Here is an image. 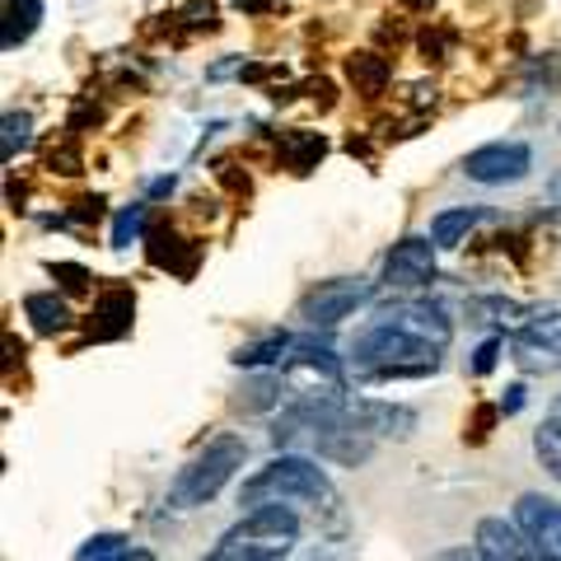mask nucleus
<instances>
[{
    "label": "nucleus",
    "mask_w": 561,
    "mask_h": 561,
    "mask_svg": "<svg viewBox=\"0 0 561 561\" xmlns=\"http://www.w3.org/2000/svg\"><path fill=\"white\" fill-rule=\"evenodd\" d=\"M351 365L360 379H416L431 375L440 365V346L412 337L408 328H398L389 319L370 323L351 346Z\"/></svg>",
    "instance_id": "nucleus-1"
},
{
    "label": "nucleus",
    "mask_w": 561,
    "mask_h": 561,
    "mask_svg": "<svg viewBox=\"0 0 561 561\" xmlns=\"http://www.w3.org/2000/svg\"><path fill=\"white\" fill-rule=\"evenodd\" d=\"M295 538H300V519L290 505H253L202 561H280L295 548Z\"/></svg>",
    "instance_id": "nucleus-2"
},
{
    "label": "nucleus",
    "mask_w": 561,
    "mask_h": 561,
    "mask_svg": "<svg viewBox=\"0 0 561 561\" xmlns=\"http://www.w3.org/2000/svg\"><path fill=\"white\" fill-rule=\"evenodd\" d=\"M280 501H300V505H313V511H328L332 501V482L328 472L313 463V459H300V454H280L267 468H257L253 478H243L239 486V505H280Z\"/></svg>",
    "instance_id": "nucleus-3"
},
{
    "label": "nucleus",
    "mask_w": 561,
    "mask_h": 561,
    "mask_svg": "<svg viewBox=\"0 0 561 561\" xmlns=\"http://www.w3.org/2000/svg\"><path fill=\"white\" fill-rule=\"evenodd\" d=\"M249 459V445H243V435H216V440H206L192 459L179 468V478L169 482V505L173 511H197V505L216 501L225 486L234 482V472L243 468Z\"/></svg>",
    "instance_id": "nucleus-4"
},
{
    "label": "nucleus",
    "mask_w": 561,
    "mask_h": 561,
    "mask_svg": "<svg viewBox=\"0 0 561 561\" xmlns=\"http://www.w3.org/2000/svg\"><path fill=\"white\" fill-rule=\"evenodd\" d=\"M529 169H534V150L524 140H486V146L463 154V173L482 187L519 183V179H529Z\"/></svg>",
    "instance_id": "nucleus-5"
},
{
    "label": "nucleus",
    "mask_w": 561,
    "mask_h": 561,
    "mask_svg": "<svg viewBox=\"0 0 561 561\" xmlns=\"http://www.w3.org/2000/svg\"><path fill=\"white\" fill-rule=\"evenodd\" d=\"M365 300H370V286H365L360 276H332V280H319V286L300 300V319L309 328H337Z\"/></svg>",
    "instance_id": "nucleus-6"
},
{
    "label": "nucleus",
    "mask_w": 561,
    "mask_h": 561,
    "mask_svg": "<svg viewBox=\"0 0 561 561\" xmlns=\"http://www.w3.org/2000/svg\"><path fill=\"white\" fill-rule=\"evenodd\" d=\"M435 280V239L408 234L383 257V286L389 290H426Z\"/></svg>",
    "instance_id": "nucleus-7"
},
{
    "label": "nucleus",
    "mask_w": 561,
    "mask_h": 561,
    "mask_svg": "<svg viewBox=\"0 0 561 561\" xmlns=\"http://www.w3.org/2000/svg\"><path fill=\"white\" fill-rule=\"evenodd\" d=\"M313 449H319V459L328 463H342V468H360V463H370V454H375V435L356 426V416H337V421H328L323 431H313Z\"/></svg>",
    "instance_id": "nucleus-8"
},
{
    "label": "nucleus",
    "mask_w": 561,
    "mask_h": 561,
    "mask_svg": "<svg viewBox=\"0 0 561 561\" xmlns=\"http://www.w3.org/2000/svg\"><path fill=\"white\" fill-rule=\"evenodd\" d=\"M472 552H478L482 561H542V552L529 542V534H524L515 519H501V515L478 519Z\"/></svg>",
    "instance_id": "nucleus-9"
},
{
    "label": "nucleus",
    "mask_w": 561,
    "mask_h": 561,
    "mask_svg": "<svg viewBox=\"0 0 561 561\" xmlns=\"http://www.w3.org/2000/svg\"><path fill=\"white\" fill-rule=\"evenodd\" d=\"M515 524L529 534V542L542 552V561H561V505L557 501L538 496V491H524L515 501Z\"/></svg>",
    "instance_id": "nucleus-10"
},
{
    "label": "nucleus",
    "mask_w": 561,
    "mask_h": 561,
    "mask_svg": "<svg viewBox=\"0 0 561 561\" xmlns=\"http://www.w3.org/2000/svg\"><path fill=\"white\" fill-rule=\"evenodd\" d=\"M351 416L356 426H365L375 440H408L416 431V412L412 408H398V402H379V398H360L351 402Z\"/></svg>",
    "instance_id": "nucleus-11"
},
{
    "label": "nucleus",
    "mask_w": 561,
    "mask_h": 561,
    "mask_svg": "<svg viewBox=\"0 0 561 561\" xmlns=\"http://www.w3.org/2000/svg\"><path fill=\"white\" fill-rule=\"evenodd\" d=\"M389 323L398 328H408L412 337L421 342H431V346H445L454 337V323H449V313L440 305H431V300H412V305H393L389 313H383Z\"/></svg>",
    "instance_id": "nucleus-12"
},
{
    "label": "nucleus",
    "mask_w": 561,
    "mask_h": 561,
    "mask_svg": "<svg viewBox=\"0 0 561 561\" xmlns=\"http://www.w3.org/2000/svg\"><path fill=\"white\" fill-rule=\"evenodd\" d=\"M286 375H309V379H319L323 389H342L346 375H342V360L332 356V351L323 342H290L286 351Z\"/></svg>",
    "instance_id": "nucleus-13"
},
{
    "label": "nucleus",
    "mask_w": 561,
    "mask_h": 561,
    "mask_svg": "<svg viewBox=\"0 0 561 561\" xmlns=\"http://www.w3.org/2000/svg\"><path fill=\"white\" fill-rule=\"evenodd\" d=\"M131 313H136V295L127 286L103 290L94 300V313H90V337L113 342V337H122V332H131Z\"/></svg>",
    "instance_id": "nucleus-14"
},
{
    "label": "nucleus",
    "mask_w": 561,
    "mask_h": 561,
    "mask_svg": "<svg viewBox=\"0 0 561 561\" xmlns=\"http://www.w3.org/2000/svg\"><path fill=\"white\" fill-rule=\"evenodd\" d=\"M5 5V24H0V47L14 51L24 47L43 24V0H0Z\"/></svg>",
    "instance_id": "nucleus-15"
},
{
    "label": "nucleus",
    "mask_w": 561,
    "mask_h": 561,
    "mask_svg": "<svg viewBox=\"0 0 561 561\" xmlns=\"http://www.w3.org/2000/svg\"><path fill=\"white\" fill-rule=\"evenodd\" d=\"M482 220H486V210H482V206H454V210H440V216L431 220L435 249H459V243L468 239V230H478Z\"/></svg>",
    "instance_id": "nucleus-16"
},
{
    "label": "nucleus",
    "mask_w": 561,
    "mask_h": 561,
    "mask_svg": "<svg viewBox=\"0 0 561 561\" xmlns=\"http://www.w3.org/2000/svg\"><path fill=\"white\" fill-rule=\"evenodd\" d=\"M197 243H187L179 239L173 230H154L150 234V262L154 267H169V272H179V276H192V267H197Z\"/></svg>",
    "instance_id": "nucleus-17"
},
{
    "label": "nucleus",
    "mask_w": 561,
    "mask_h": 561,
    "mask_svg": "<svg viewBox=\"0 0 561 561\" xmlns=\"http://www.w3.org/2000/svg\"><path fill=\"white\" fill-rule=\"evenodd\" d=\"M24 313L33 319V328L43 332V337H57V332L70 328V309L57 290H38V295H24Z\"/></svg>",
    "instance_id": "nucleus-18"
},
{
    "label": "nucleus",
    "mask_w": 561,
    "mask_h": 561,
    "mask_svg": "<svg viewBox=\"0 0 561 561\" xmlns=\"http://www.w3.org/2000/svg\"><path fill=\"white\" fill-rule=\"evenodd\" d=\"M280 398H286V383H280L276 375H253V379H243V389H239V398H234V412H243V416H253V412H276Z\"/></svg>",
    "instance_id": "nucleus-19"
},
{
    "label": "nucleus",
    "mask_w": 561,
    "mask_h": 561,
    "mask_svg": "<svg viewBox=\"0 0 561 561\" xmlns=\"http://www.w3.org/2000/svg\"><path fill=\"white\" fill-rule=\"evenodd\" d=\"M346 76L356 84L360 94H383V84H389V61L375 57V51H356V57H346Z\"/></svg>",
    "instance_id": "nucleus-20"
},
{
    "label": "nucleus",
    "mask_w": 561,
    "mask_h": 561,
    "mask_svg": "<svg viewBox=\"0 0 561 561\" xmlns=\"http://www.w3.org/2000/svg\"><path fill=\"white\" fill-rule=\"evenodd\" d=\"M511 360L519 365V370H557L561 365V351H552V346H542L538 337H529V332H515L511 337Z\"/></svg>",
    "instance_id": "nucleus-21"
},
{
    "label": "nucleus",
    "mask_w": 561,
    "mask_h": 561,
    "mask_svg": "<svg viewBox=\"0 0 561 561\" xmlns=\"http://www.w3.org/2000/svg\"><path fill=\"white\" fill-rule=\"evenodd\" d=\"M323 150H328V140H323L319 131H295V136L280 140V154H286V164H290L295 173H309L313 164L323 160Z\"/></svg>",
    "instance_id": "nucleus-22"
},
{
    "label": "nucleus",
    "mask_w": 561,
    "mask_h": 561,
    "mask_svg": "<svg viewBox=\"0 0 561 561\" xmlns=\"http://www.w3.org/2000/svg\"><path fill=\"white\" fill-rule=\"evenodd\" d=\"M286 351H290V337H286V332H272V337H262V342L239 346L234 351V365H239V370H257V365L286 360Z\"/></svg>",
    "instance_id": "nucleus-23"
},
{
    "label": "nucleus",
    "mask_w": 561,
    "mask_h": 561,
    "mask_svg": "<svg viewBox=\"0 0 561 561\" xmlns=\"http://www.w3.org/2000/svg\"><path fill=\"white\" fill-rule=\"evenodd\" d=\"M534 454H538V463L561 482V421H557V416H548V421H542V426L534 431Z\"/></svg>",
    "instance_id": "nucleus-24"
},
{
    "label": "nucleus",
    "mask_w": 561,
    "mask_h": 561,
    "mask_svg": "<svg viewBox=\"0 0 561 561\" xmlns=\"http://www.w3.org/2000/svg\"><path fill=\"white\" fill-rule=\"evenodd\" d=\"M127 552H131V542L122 538V534H94L76 552V561H127Z\"/></svg>",
    "instance_id": "nucleus-25"
},
{
    "label": "nucleus",
    "mask_w": 561,
    "mask_h": 561,
    "mask_svg": "<svg viewBox=\"0 0 561 561\" xmlns=\"http://www.w3.org/2000/svg\"><path fill=\"white\" fill-rule=\"evenodd\" d=\"M0 127H5V136H0V154H5V160H14V154H20V150L28 146V136H33V117L10 108Z\"/></svg>",
    "instance_id": "nucleus-26"
},
{
    "label": "nucleus",
    "mask_w": 561,
    "mask_h": 561,
    "mask_svg": "<svg viewBox=\"0 0 561 561\" xmlns=\"http://www.w3.org/2000/svg\"><path fill=\"white\" fill-rule=\"evenodd\" d=\"M524 332L538 337L542 346L561 351V309H542V313H534V319H524Z\"/></svg>",
    "instance_id": "nucleus-27"
},
{
    "label": "nucleus",
    "mask_w": 561,
    "mask_h": 561,
    "mask_svg": "<svg viewBox=\"0 0 561 561\" xmlns=\"http://www.w3.org/2000/svg\"><path fill=\"white\" fill-rule=\"evenodd\" d=\"M140 230H146V206H127V210H117L113 249H131V243L140 239Z\"/></svg>",
    "instance_id": "nucleus-28"
},
{
    "label": "nucleus",
    "mask_w": 561,
    "mask_h": 561,
    "mask_svg": "<svg viewBox=\"0 0 561 561\" xmlns=\"http://www.w3.org/2000/svg\"><path fill=\"white\" fill-rule=\"evenodd\" d=\"M51 276L61 280V290H70V295H80V290H90V272L80 267V262H51L47 267Z\"/></svg>",
    "instance_id": "nucleus-29"
},
{
    "label": "nucleus",
    "mask_w": 561,
    "mask_h": 561,
    "mask_svg": "<svg viewBox=\"0 0 561 561\" xmlns=\"http://www.w3.org/2000/svg\"><path fill=\"white\" fill-rule=\"evenodd\" d=\"M179 20L187 28H216V5H210V0H192V5L179 10Z\"/></svg>",
    "instance_id": "nucleus-30"
},
{
    "label": "nucleus",
    "mask_w": 561,
    "mask_h": 561,
    "mask_svg": "<svg viewBox=\"0 0 561 561\" xmlns=\"http://www.w3.org/2000/svg\"><path fill=\"white\" fill-rule=\"evenodd\" d=\"M501 351H505V342H501V337H486L478 351H472V375H491V365H496Z\"/></svg>",
    "instance_id": "nucleus-31"
},
{
    "label": "nucleus",
    "mask_w": 561,
    "mask_h": 561,
    "mask_svg": "<svg viewBox=\"0 0 561 561\" xmlns=\"http://www.w3.org/2000/svg\"><path fill=\"white\" fill-rule=\"evenodd\" d=\"M519 408H524V383H511V389H505V398H501V412L515 416Z\"/></svg>",
    "instance_id": "nucleus-32"
},
{
    "label": "nucleus",
    "mask_w": 561,
    "mask_h": 561,
    "mask_svg": "<svg viewBox=\"0 0 561 561\" xmlns=\"http://www.w3.org/2000/svg\"><path fill=\"white\" fill-rule=\"evenodd\" d=\"M234 5H239L243 14H262V10H272L276 0H234Z\"/></svg>",
    "instance_id": "nucleus-33"
},
{
    "label": "nucleus",
    "mask_w": 561,
    "mask_h": 561,
    "mask_svg": "<svg viewBox=\"0 0 561 561\" xmlns=\"http://www.w3.org/2000/svg\"><path fill=\"white\" fill-rule=\"evenodd\" d=\"M435 561H482L478 552H468V548H454V552H440Z\"/></svg>",
    "instance_id": "nucleus-34"
},
{
    "label": "nucleus",
    "mask_w": 561,
    "mask_h": 561,
    "mask_svg": "<svg viewBox=\"0 0 561 561\" xmlns=\"http://www.w3.org/2000/svg\"><path fill=\"white\" fill-rule=\"evenodd\" d=\"M127 561H154V552H150V548H131Z\"/></svg>",
    "instance_id": "nucleus-35"
},
{
    "label": "nucleus",
    "mask_w": 561,
    "mask_h": 561,
    "mask_svg": "<svg viewBox=\"0 0 561 561\" xmlns=\"http://www.w3.org/2000/svg\"><path fill=\"white\" fill-rule=\"evenodd\" d=\"M402 5H412V10H431V0H402Z\"/></svg>",
    "instance_id": "nucleus-36"
},
{
    "label": "nucleus",
    "mask_w": 561,
    "mask_h": 561,
    "mask_svg": "<svg viewBox=\"0 0 561 561\" xmlns=\"http://www.w3.org/2000/svg\"><path fill=\"white\" fill-rule=\"evenodd\" d=\"M548 416H557V421H561V393L552 398V412H548Z\"/></svg>",
    "instance_id": "nucleus-37"
}]
</instances>
